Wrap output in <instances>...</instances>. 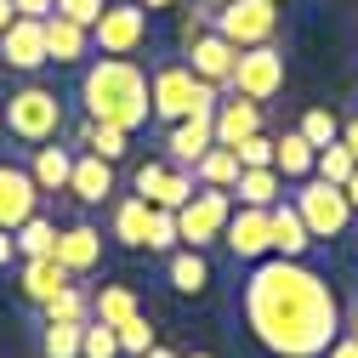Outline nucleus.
Instances as JSON below:
<instances>
[{"instance_id": "nucleus-1", "label": "nucleus", "mask_w": 358, "mask_h": 358, "mask_svg": "<svg viewBox=\"0 0 358 358\" xmlns=\"http://www.w3.org/2000/svg\"><path fill=\"white\" fill-rule=\"evenodd\" d=\"M239 307L250 336L279 358H324V347L341 336L336 290L324 285V273H313L307 262H290V256L250 262Z\"/></svg>"}, {"instance_id": "nucleus-2", "label": "nucleus", "mask_w": 358, "mask_h": 358, "mask_svg": "<svg viewBox=\"0 0 358 358\" xmlns=\"http://www.w3.org/2000/svg\"><path fill=\"white\" fill-rule=\"evenodd\" d=\"M80 108H85V120L120 125V131L137 137V131L154 120L143 63H137V57H97L92 69L80 74Z\"/></svg>"}, {"instance_id": "nucleus-3", "label": "nucleus", "mask_w": 358, "mask_h": 358, "mask_svg": "<svg viewBox=\"0 0 358 358\" xmlns=\"http://www.w3.org/2000/svg\"><path fill=\"white\" fill-rule=\"evenodd\" d=\"M0 114H6V137L23 143V148H40V143H57L63 125H69V108L63 97L52 92V85H17V92L0 103Z\"/></svg>"}, {"instance_id": "nucleus-4", "label": "nucleus", "mask_w": 358, "mask_h": 358, "mask_svg": "<svg viewBox=\"0 0 358 358\" xmlns=\"http://www.w3.org/2000/svg\"><path fill=\"white\" fill-rule=\"evenodd\" d=\"M216 103H222V92H216L210 80H199L188 63H159L148 74V108L165 125L188 120V114H216Z\"/></svg>"}, {"instance_id": "nucleus-5", "label": "nucleus", "mask_w": 358, "mask_h": 358, "mask_svg": "<svg viewBox=\"0 0 358 358\" xmlns=\"http://www.w3.org/2000/svg\"><path fill=\"white\" fill-rule=\"evenodd\" d=\"M290 188H296L290 205L301 210L313 239H341L352 228V205H347V194L336 182H324V176H301V182H290Z\"/></svg>"}, {"instance_id": "nucleus-6", "label": "nucleus", "mask_w": 358, "mask_h": 358, "mask_svg": "<svg viewBox=\"0 0 358 358\" xmlns=\"http://www.w3.org/2000/svg\"><path fill=\"white\" fill-rule=\"evenodd\" d=\"M205 17H210V29L222 40H234L239 52L245 46H267V40L279 34V6L273 0H222V6L205 12Z\"/></svg>"}, {"instance_id": "nucleus-7", "label": "nucleus", "mask_w": 358, "mask_h": 358, "mask_svg": "<svg viewBox=\"0 0 358 358\" xmlns=\"http://www.w3.org/2000/svg\"><path fill=\"white\" fill-rule=\"evenodd\" d=\"M92 46L103 57H137L148 46V12L137 0H108L103 17L92 23Z\"/></svg>"}, {"instance_id": "nucleus-8", "label": "nucleus", "mask_w": 358, "mask_h": 358, "mask_svg": "<svg viewBox=\"0 0 358 358\" xmlns=\"http://www.w3.org/2000/svg\"><path fill=\"white\" fill-rule=\"evenodd\" d=\"M228 216H234V194L228 188H194L188 205H176V239L205 250L222 239V228H228Z\"/></svg>"}, {"instance_id": "nucleus-9", "label": "nucleus", "mask_w": 358, "mask_h": 358, "mask_svg": "<svg viewBox=\"0 0 358 358\" xmlns=\"http://www.w3.org/2000/svg\"><path fill=\"white\" fill-rule=\"evenodd\" d=\"M228 92H239V97H250V103L267 108V103L285 92V52L273 46V40H267V46H245L239 63H234Z\"/></svg>"}, {"instance_id": "nucleus-10", "label": "nucleus", "mask_w": 358, "mask_h": 358, "mask_svg": "<svg viewBox=\"0 0 358 358\" xmlns=\"http://www.w3.org/2000/svg\"><path fill=\"white\" fill-rule=\"evenodd\" d=\"M182 57L199 80H210L216 92H228V80H234V63H239V46L234 40H222L216 29H199L194 40H182Z\"/></svg>"}, {"instance_id": "nucleus-11", "label": "nucleus", "mask_w": 358, "mask_h": 358, "mask_svg": "<svg viewBox=\"0 0 358 358\" xmlns=\"http://www.w3.org/2000/svg\"><path fill=\"white\" fill-rule=\"evenodd\" d=\"M0 63L17 74L46 69V17H12V29L0 34Z\"/></svg>"}, {"instance_id": "nucleus-12", "label": "nucleus", "mask_w": 358, "mask_h": 358, "mask_svg": "<svg viewBox=\"0 0 358 358\" xmlns=\"http://www.w3.org/2000/svg\"><path fill=\"white\" fill-rule=\"evenodd\" d=\"M40 194L34 188V176H29V165H17V159H0V228H17V222H29L34 210H40Z\"/></svg>"}, {"instance_id": "nucleus-13", "label": "nucleus", "mask_w": 358, "mask_h": 358, "mask_svg": "<svg viewBox=\"0 0 358 358\" xmlns=\"http://www.w3.org/2000/svg\"><path fill=\"white\" fill-rule=\"evenodd\" d=\"M222 245H228L239 262L273 256V239H267V205H234L228 228H222Z\"/></svg>"}, {"instance_id": "nucleus-14", "label": "nucleus", "mask_w": 358, "mask_h": 358, "mask_svg": "<svg viewBox=\"0 0 358 358\" xmlns=\"http://www.w3.org/2000/svg\"><path fill=\"white\" fill-rule=\"evenodd\" d=\"M52 256L69 267L74 279L97 273V267H103V228H92V222H69V228H57V245H52Z\"/></svg>"}, {"instance_id": "nucleus-15", "label": "nucleus", "mask_w": 358, "mask_h": 358, "mask_svg": "<svg viewBox=\"0 0 358 358\" xmlns=\"http://www.w3.org/2000/svg\"><path fill=\"white\" fill-rule=\"evenodd\" d=\"M210 125H216V143L222 148H239L245 137H256V131L267 125V114H262V103H250V97H239V92H228L216 103V114H210Z\"/></svg>"}, {"instance_id": "nucleus-16", "label": "nucleus", "mask_w": 358, "mask_h": 358, "mask_svg": "<svg viewBox=\"0 0 358 358\" xmlns=\"http://www.w3.org/2000/svg\"><path fill=\"white\" fill-rule=\"evenodd\" d=\"M267 239H273V256H290V262H301L313 250V234H307V222H301V210L290 199L267 205Z\"/></svg>"}, {"instance_id": "nucleus-17", "label": "nucleus", "mask_w": 358, "mask_h": 358, "mask_svg": "<svg viewBox=\"0 0 358 358\" xmlns=\"http://www.w3.org/2000/svg\"><path fill=\"white\" fill-rule=\"evenodd\" d=\"M210 143H216V125H210V114H188V120L165 125V159H171V165H194V159H199Z\"/></svg>"}, {"instance_id": "nucleus-18", "label": "nucleus", "mask_w": 358, "mask_h": 358, "mask_svg": "<svg viewBox=\"0 0 358 358\" xmlns=\"http://www.w3.org/2000/svg\"><path fill=\"white\" fill-rule=\"evenodd\" d=\"M74 154H80V148H63V143H40V148H29V176H34V188H40V194H69Z\"/></svg>"}, {"instance_id": "nucleus-19", "label": "nucleus", "mask_w": 358, "mask_h": 358, "mask_svg": "<svg viewBox=\"0 0 358 358\" xmlns=\"http://www.w3.org/2000/svg\"><path fill=\"white\" fill-rule=\"evenodd\" d=\"M69 194H74L80 205H103V199L114 194V165L80 148V154H74V171H69Z\"/></svg>"}, {"instance_id": "nucleus-20", "label": "nucleus", "mask_w": 358, "mask_h": 358, "mask_svg": "<svg viewBox=\"0 0 358 358\" xmlns=\"http://www.w3.org/2000/svg\"><path fill=\"white\" fill-rule=\"evenodd\" d=\"M165 285H171L176 296H205V290H210V262H205V250L176 245V250L165 256Z\"/></svg>"}, {"instance_id": "nucleus-21", "label": "nucleus", "mask_w": 358, "mask_h": 358, "mask_svg": "<svg viewBox=\"0 0 358 358\" xmlns=\"http://www.w3.org/2000/svg\"><path fill=\"white\" fill-rule=\"evenodd\" d=\"M92 57V29H80V23H69V17H46V63H63V69H74V63H85Z\"/></svg>"}, {"instance_id": "nucleus-22", "label": "nucleus", "mask_w": 358, "mask_h": 358, "mask_svg": "<svg viewBox=\"0 0 358 358\" xmlns=\"http://www.w3.org/2000/svg\"><path fill=\"white\" fill-rule=\"evenodd\" d=\"M148 199H137V194H125V199H114V210H108V234L125 245V250H148Z\"/></svg>"}, {"instance_id": "nucleus-23", "label": "nucleus", "mask_w": 358, "mask_h": 358, "mask_svg": "<svg viewBox=\"0 0 358 358\" xmlns=\"http://www.w3.org/2000/svg\"><path fill=\"white\" fill-rule=\"evenodd\" d=\"M63 285H74V273H69L57 256H23V296H29L34 307H46Z\"/></svg>"}, {"instance_id": "nucleus-24", "label": "nucleus", "mask_w": 358, "mask_h": 358, "mask_svg": "<svg viewBox=\"0 0 358 358\" xmlns=\"http://www.w3.org/2000/svg\"><path fill=\"white\" fill-rule=\"evenodd\" d=\"M74 148L97 154V159H108V165H120V159L131 154V131H120V125H97V120H80V125H74Z\"/></svg>"}, {"instance_id": "nucleus-25", "label": "nucleus", "mask_w": 358, "mask_h": 358, "mask_svg": "<svg viewBox=\"0 0 358 358\" xmlns=\"http://www.w3.org/2000/svg\"><path fill=\"white\" fill-rule=\"evenodd\" d=\"M228 194H234V205H279L285 199V176L273 165H256V171H239V182Z\"/></svg>"}, {"instance_id": "nucleus-26", "label": "nucleus", "mask_w": 358, "mask_h": 358, "mask_svg": "<svg viewBox=\"0 0 358 358\" xmlns=\"http://www.w3.org/2000/svg\"><path fill=\"white\" fill-rule=\"evenodd\" d=\"M313 148L301 131H285V137H273V171L285 176V182H301V176H313Z\"/></svg>"}, {"instance_id": "nucleus-27", "label": "nucleus", "mask_w": 358, "mask_h": 358, "mask_svg": "<svg viewBox=\"0 0 358 358\" xmlns=\"http://www.w3.org/2000/svg\"><path fill=\"white\" fill-rule=\"evenodd\" d=\"M188 171H194L199 188H234L239 182V159H234V148H222V143H210Z\"/></svg>"}, {"instance_id": "nucleus-28", "label": "nucleus", "mask_w": 358, "mask_h": 358, "mask_svg": "<svg viewBox=\"0 0 358 358\" xmlns=\"http://www.w3.org/2000/svg\"><path fill=\"white\" fill-rule=\"evenodd\" d=\"M131 313H143L137 296H131V285H103L92 296V319H103V324H125Z\"/></svg>"}, {"instance_id": "nucleus-29", "label": "nucleus", "mask_w": 358, "mask_h": 358, "mask_svg": "<svg viewBox=\"0 0 358 358\" xmlns=\"http://www.w3.org/2000/svg\"><path fill=\"white\" fill-rule=\"evenodd\" d=\"M12 245H17V256H52V245H57V228H52V222L34 210L29 222H17V228H12Z\"/></svg>"}, {"instance_id": "nucleus-30", "label": "nucleus", "mask_w": 358, "mask_h": 358, "mask_svg": "<svg viewBox=\"0 0 358 358\" xmlns=\"http://www.w3.org/2000/svg\"><path fill=\"white\" fill-rule=\"evenodd\" d=\"M352 171H358V159H352V148H347L341 137H336V143H324L319 154H313V176H324V182H336V188L347 182Z\"/></svg>"}, {"instance_id": "nucleus-31", "label": "nucleus", "mask_w": 358, "mask_h": 358, "mask_svg": "<svg viewBox=\"0 0 358 358\" xmlns=\"http://www.w3.org/2000/svg\"><path fill=\"white\" fill-rule=\"evenodd\" d=\"M80 330L85 324L46 319V330H40V358H80Z\"/></svg>"}, {"instance_id": "nucleus-32", "label": "nucleus", "mask_w": 358, "mask_h": 358, "mask_svg": "<svg viewBox=\"0 0 358 358\" xmlns=\"http://www.w3.org/2000/svg\"><path fill=\"white\" fill-rule=\"evenodd\" d=\"M46 319H69V324H85V319H92V296H85L80 285H63V290L46 301Z\"/></svg>"}, {"instance_id": "nucleus-33", "label": "nucleus", "mask_w": 358, "mask_h": 358, "mask_svg": "<svg viewBox=\"0 0 358 358\" xmlns=\"http://www.w3.org/2000/svg\"><path fill=\"white\" fill-rule=\"evenodd\" d=\"M80 358H120V336H114V324L85 319V330H80Z\"/></svg>"}, {"instance_id": "nucleus-34", "label": "nucleus", "mask_w": 358, "mask_h": 358, "mask_svg": "<svg viewBox=\"0 0 358 358\" xmlns=\"http://www.w3.org/2000/svg\"><path fill=\"white\" fill-rule=\"evenodd\" d=\"M165 176H171V159H148V165H137V176H131V194L148 199V205H159V199H165Z\"/></svg>"}, {"instance_id": "nucleus-35", "label": "nucleus", "mask_w": 358, "mask_h": 358, "mask_svg": "<svg viewBox=\"0 0 358 358\" xmlns=\"http://www.w3.org/2000/svg\"><path fill=\"white\" fill-rule=\"evenodd\" d=\"M296 131H301V137H307L313 148H324V143H336V137H341V120H336L330 108H307Z\"/></svg>"}, {"instance_id": "nucleus-36", "label": "nucleus", "mask_w": 358, "mask_h": 358, "mask_svg": "<svg viewBox=\"0 0 358 358\" xmlns=\"http://www.w3.org/2000/svg\"><path fill=\"white\" fill-rule=\"evenodd\" d=\"M176 245H182V239H176V210H165V205H154V210H148V250H159V256H171Z\"/></svg>"}, {"instance_id": "nucleus-37", "label": "nucleus", "mask_w": 358, "mask_h": 358, "mask_svg": "<svg viewBox=\"0 0 358 358\" xmlns=\"http://www.w3.org/2000/svg\"><path fill=\"white\" fill-rule=\"evenodd\" d=\"M114 336H120V352H131V358H143L154 347V324L143 319V313H131L125 324H114Z\"/></svg>"}, {"instance_id": "nucleus-38", "label": "nucleus", "mask_w": 358, "mask_h": 358, "mask_svg": "<svg viewBox=\"0 0 358 358\" xmlns=\"http://www.w3.org/2000/svg\"><path fill=\"white\" fill-rule=\"evenodd\" d=\"M234 159H239V171H256V165H273V137H267V131H256V137H245V143L234 148Z\"/></svg>"}, {"instance_id": "nucleus-39", "label": "nucleus", "mask_w": 358, "mask_h": 358, "mask_svg": "<svg viewBox=\"0 0 358 358\" xmlns=\"http://www.w3.org/2000/svg\"><path fill=\"white\" fill-rule=\"evenodd\" d=\"M103 6H108V0H57V17H69V23H80V29H92V23L103 17Z\"/></svg>"}, {"instance_id": "nucleus-40", "label": "nucleus", "mask_w": 358, "mask_h": 358, "mask_svg": "<svg viewBox=\"0 0 358 358\" xmlns=\"http://www.w3.org/2000/svg\"><path fill=\"white\" fill-rule=\"evenodd\" d=\"M12 6H17V17H52L57 0H12Z\"/></svg>"}, {"instance_id": "nucleus-41", "label": "nucleus", "mask_w": 358, "mask_h": 358, "mask_svg": "<svg viewBox=\"0 0 358 358\" xmlns=\"http://www.w3.org/2000/svg\"><path fill=\"white\" fill-rule=\"evenodd\" d=\"M324 358H358V341H352V336L341 330V336H336V341L324 347Z\"/></svg>"}, {"instance_id": "nucleus-42", "label": "nucleus", "mask_w": 358, "mask_h": 358, "mask_svg": "<svg viewBox=\"0 0 358 358\" xmlns=\"http://www.w3.org/2000/svg\"><path fill=\"white\" fill-rule=\"evenodd\" d=\"M341 143H347V148H352V159H358V114H352V120H341Z\"/></svg>"}, {"instance_id": "nucleus-43", "label": "nucleus", "mask_w": 358, "mask_h": 358, "mask_svg": "<svg viewBox=\"0 0 358 358\" xmlns=\"http://www.w3.org/2000/svg\"><path fill=\"white\" fill-rule=\"evenodd\" d=\"M12 256H17V245H12V234L0 228V267H12Z\"/></svg>"}, {"instance_id": "nucleus-44", "label": "nucleus", "mask_w": 358, "mask_h": 358, "mask_svg": "<svg viewBox=\"0 0 358 358\" xmlns=\"http://www.w3.org/2000/svg\"><path fill=\"white\" fill-rule=\"evenodd\" d=\"M341 194H347V205H352V216H358V171H352L347 182H341Z\"/></svg>"}, {"instance_id": "nucleus-45", "label": "nucleus", "mask_w": 358, "mask_h": 358, "mask_svg": "<svg viewBox=\"0 0 358 358\" xmlns=\"http://www.w3.org/2000/svg\"><path fill=\"white\" fill-rule=\"evenodd\" d=\"M12 17H17V6H12V0H0V34L12 29Z\"/></svg>"}, {"instance_id": "nucleus-46", "label": "nucleus", "mask_w": 358, "mask_h": 358, "mask_svg": "<svg viewBox=\"0 0 358 358\" xmlns=\"http://www.w3.org/2000/svg\"><path fill=\"white\" fill-rule=\"evenodd\" d=\"M143 358H182V352H171V347H159V341H154V347H148Z\"/></svg>"}, {"instance_id": "nucleus-47", "label": "nucleus", "mask_w": 358, "mask_h": 358, "mask_svg": "<svg viewBox=\"0 0 358 358\" xmlns=\"http://www.w3.org/2000/svg\"><path fill=\"white\" fill-rule=\"evenodd\" d=\"M143 12H165V6H176V0H137Z\"/></svg>"}, {"instance_id": "nucleus-48", "label": "nucleus", "mask_w": 358, "mask_h": 358, "mask_svg": "<svg viewBox=\"0 0 358 358\" xmlns=\"http://www.w3.org/2000/svg\"><path fill=\"white\" fill-rule=\"evenodd\" d=\"M347 336H352V341H358V307H352V319H347Z\"/></svg>"}, {"instance_id": "nucleus-49", "label": "nucleus", "mask_w": 358, "mask_h": 358, "mask_svg": "<svg viewBox=\"0 0 358 358\" xmlns=\"http://www.w3.org/2000/svg\"><path fill=\"white\" fill-rule=\"evenodd\" d=\"M0 143H6V114H0Z\"/></svg>"}, {"instance_id": "nucleus-50", "label": "nucleus", "mask_w": 358, "mask_h": 358, "mask_svg": "<svg viewBox=\"0 0 358 358\" xmlns=\"http://www.w3.org/2000/svg\"><path fill=\"white\" fill-rule=\"evenodd\" d=\"M182 358H210V352H182Z\"/></svg>"}, {"instance_id": "nucleus-51", "label": "nucleus", "mask_w": 358, "mask_h": 358, "mask_svg": "<svg viewBox=\"0 0 358 358\" xmlns=\"http://www.w3.org/2000/svg\"><path fill=\"white\" fill-rule=\"evenodd\" d=\"M273 6H285V0H273Z\"/></svg>"}]
</instances>
